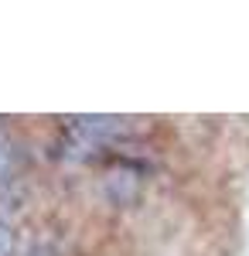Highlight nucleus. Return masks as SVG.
Listing matches in <instances>:
<instances>
[{
    "label": "nucleus",
    "mask_w": 249,
    "mask_h": 256,
    "mask_svg": "<svg viewBox=\"0 0 249 256\" xmlns=\"http://www.w3.org/2000/svg\"><path fill=\"white\" fill-rule=\"evenodd\" d=\"M14 253V229H10V222L0 216V256H10Z\"/></svg>",
    "instance_id": "1"
},
{
    "label": "nucleus",
    "mask_w": 249,
    "mask_h": 256,
    "mask_svg": "<svg viewBox=\"0 0 249 256\" xmlns=\"http://www.w3.org/2000/svg\"><path fill=\"white\" fill-rule=\"evenodd\" d=\"M7 171H10V140H7V130L0 126V181Z\"/></svg>",
    "instance_id": "2"
}]
</instances>
